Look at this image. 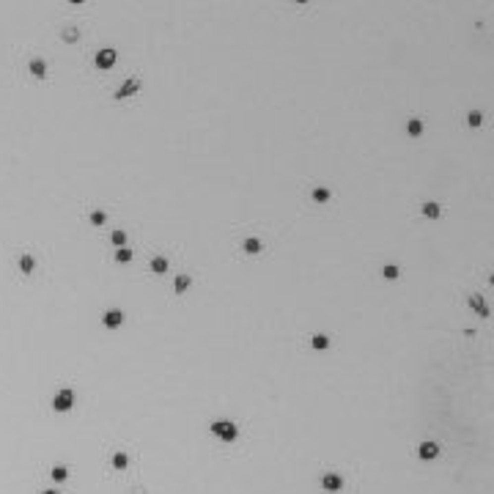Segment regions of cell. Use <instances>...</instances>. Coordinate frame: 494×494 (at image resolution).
<instances>
[{"mask_svg": "<svg viewBox=\"0 0 494 494\" xmlns=\"http://www.w3.org/2000/svg\"><path fill=\"white\" fill-rule=\"evenodd\" d=\"M212 434H217L222 442H233L239 429H236V423H231V420H215L212 423Z\"/></svg>", "mask_w": 494, "mask_h": 494, "instance_id": "obj_1", "label": "cell"}, {"mask_svg": "<svg viewBox=\"0 0 494 494\" xmlns=\"http://www.w3.org/2000/svg\"><path fill=\"white\" fill-rule=\"evenodd\" d=\"M74 406V390H60L53 398V409L55 412H69Z\"/></svg>", "mask_w": 494, "mask_h": 494, "instance_id": "obj_2", "label": "cell"}, {"mask_svg": "<svg viewBox=\"0 0 494 494\" xmlns=\"http://www.w3.org/2000/svg\"><path fill=\"white\" fill-rule=\"evenodd\" d=\"M137 91H140V80H137V77H129V80H126V83L121 85L118 91H115L113 96H115V99H126V96H135Z\"/></svg>", "mask_w": 494, "mask_h": 494, "instance_id": "obj_3", "label": "cell"}, {"mask_svg": "<svg viewBox=\"0 0 494 494\" xmlns=\"http://www.w3.org/2000/svg\"><path fill=\"white\" fill-rule=\"evenodd\" d=\"M322 486H324V492H340V489H343V478H340L338 472H327V475L322 478Z\"/></svg>", "mask_w": 494, "mask_h": 494, "instance_id": "obj_4", "label": "cell"}, {"mask_svg": "<svg viewBox=\"0 0 494 494\" xmlns=\"http://www.w3.org/2000/svg\"><path fill=\"white\" fill-rule=\"evenodd\" d=\"M115 58H118V55H115V50H99V55H96V66H99V69H113V63H115Z\"/></svg>", "mask_w": 494, "mask_h": 494, "instance_id": "obj_5", "label": "cell"}, {"mask_svg": "<svg viewBox=\"0 0 494 494\" xmlns=\"http://www.w3.org/2000/svg\"><path fill=\"white\" fill-rule=\"evenodd\" d=\"M417 456H420L423 461H431V458L439 456V445H437V442H423V445L417 447Z\"/></svg>", "mask_w": 494, "mask_h": 494, "instance_id": "obj_6", "label": "cell"}, {"mask_svg": "<svg viewBox=\"0 0 494 494\" xmlns=\"http://www.w3.org/2000/svg\"><path fill=\"white\" fill-rule=\"evenodd\" d=\"M102 324H105L108 329H118L121 324H124V313H121V310H108L105 319H102Z\"/></svg>", "mask_w": 494, "mask_h": 494, "instance_id": "obj_7", "label": "cell"}, {"mask_svg": "<svg viewBox=\"0 0 494 494\" xmlns=\"http://www.w3.org/2000/svg\"><path fill=\"white\" fill-rule=\"evenodd\" d=\"M470 308L475 310L481 319H489V308H486V302H483L481 294H472V297H470Z\"/></svg>", "mask_w": 494, "mask_h": 494, "instance_id": "obj_8", "label": "cell"}, {"mask_svg": "<svg viewBox=\"0 0 494 494\" xmlns=\"http://www.w3.org/2000/svg\"><path fill=\"white\" fill-rule=\"evenodd\" d=\"M30 74L33 77H47V63L42 58H33L30 60Z\"/></svg>", "mask_w": 494, "mask_h": 494, "instance_id": "obj_9", "label": "cell"}, {"mask_svg": "<svg viewBox=\"0 0 494 494\" xmlns=\"http://www.w3.org/2000/svg\"><path fill=\"white\" fill-rule=\"evenodd\" d=\"M151 272H154V274H165L167 272V258L165 256H154V258H151Z\"/></svg>", "mask_w": 494, "mask_h": 494, "instance_id": "obj_10", "label": "cell"}, {"mask_svg": "<svg viewBox=\"0 0 494 494\" xmlns=\"http://www.w3.org/2000/svg\"><path fill=\"white\" fill-rule=\"evenodd\" d=\"M423 215L429 217V220H437L439 217V203H434V201H426L423 203V209H420Z\"/></svg>", "mask_w": 494, "mask_h": 494, "instance_id": "obj_11", "label": "cell"}, {"mask_svg": "<svg viewBox=\"0 0 494 494\" xmlns=\"http://www.w3.org/2000/svg\"><path fill=\"white\" fill-rule=\"evenodd\" d=\"M406 132H409L412 137H420L423 135V121L420 118H409L406 121Z\"/></svg>", "mask_w": 494, "mask_h": 494, "instance_id": "obj_12", "label": "cell"}, {"mask_svg": "<svg viewBox=\"0 0 494 494\" xmlns=\"http://www.w3.org/2000/svg\"><path fill=\"white\" fill-rule=\"evenodd\" d=\"M19 269H22L25 274H30L33 269H36V258L33 256H19Z\"/></svg>", "mask_w": 494, "mask_h": 494, "instance_id": "obj_13", "label": "cell"}, {"mask_svg": "<svg viewBox=\"0 0 494 494\" xmlns=\"http://www.w3.org/2000/svg\"><path fill=\"white\" fill-rule=\"evenodd\" d=\"M244 253H250V256H256L258 250H261V239H256V236H250V239H244Z\"/></svg>", "mask_w": 494, "mask_h": 494, "instance_id": "obj_14", "label": "cell"}, {"mask_svg": "<svg viewBox=\"0 0 494 494\" xmlns=\"http://www.w3.org/2000/svg\"><path fill=\"white\" fill-rule=\"evenodd\" d=\"M310 346H313L316 351H324L329 346V338L327 335H313V338H310Z\"/></svg>", "mask_w": 494, "mask_h": 494, "instance_id": "obj_15", "label": "cell"}, {"mask_svg": "<svg viewBox=\"0 0 494 494\" xmlns=\"http://www.w3.org/2000/svg\"><path fill=\"white\" fill-rule=\"evenodd\" d=\"M187 288H190V277H187V274H179V277H176V283H173V291L184 294Z\"/></svg>", "mask_w": 494, "mask_h": 494, "instance_id": "obj_16", "label": "cell"}, {"mask_svg": "<svg viewBox=\"0 0 494 494\" xmlns=\"http://www.w3.org/2000/svg\"><path fill=\"white\" fill-rule=\"evenodd\" d=\"M53 478H55V481H58V483L69 481V470H66L63 464H55V467H53Z\"/></svg>", "mask_w": 494, "mask_h": 494, "instance_id": "obj_17", "label": "cell"}, {"mask_svg": "<svg viewBox=\"0 0 494 494\" xmlns=\"http://www.w3.org/2000/svg\"><path fill=\"white\" fill-rule=\"evenodd\" d=\"M313 201H316V203L329 201V190H327V187H316V190H313Z\"/></svg>", "mask_w": 494, "mask_h": 494, "instance_id": "obj_18", "label": "cell"}, {"mask_svg": "<svg viewBox=\"0 0 494 494\" xmlns=\"http://www.w3.org/2000/svg\"><path fill=\"white\" fill-rule=\"evenodd\" d=\"M467 124H470L472 129H475V126H481L483 124V113H481V110H472V113L467 115Z\"/></svg>", "mask_w": 494, "mask_h": 494, "instance_id": "obj_19", "label": "cell"}, {"mask_svg": "<svg viewBox=\"0 0 494 494\" xmlns=\"http://www.w3.org/2000/svg\"><path fill=\"white\" fill-rule=\"evenodd\" d=\"M115 261H118V264L132 261V250H129V247H118V250H115Z\"/></svg>", "mask_w": 494, "mask_h": 494, "instance_id": "obj_20", "label": "cell"}, {"mask_svg": "<svg viewBox=\"0 0 494 494\" xmlns=\"http://www.w3.org/2000/svg\"><path fill=\"white\" fill-rule=\"evenodd\" d=\"M126 464H129V458H126V453H115V456H113V467H115V470H124Z\"/></svg>", "mask_w": 494, "mask_h": 494, "instance_id": "obj_21", "label": "cell"}, {"mask_svg": "<svg viewBox=\"0 0 494 494\" xmlns=\"http://www.w3.org/2000/svg\"><path fill=\"white\" fill-rule=\"evenodd\" d=\"M382 274H384L387 280H395V277L401 274V269H398V267H393V264H387V267L382 269Z\"/></svg>", "mask_w": 494, "mask_h": 494, "instance_id": "obj_22", "label": "cell"}, {"mask_svg": "<svg viewBox=\"0 0 494 494\" xmlns=\"http://www.w3.org/2000/svg\"><path fill=\"white\" fill-rule=\"evenodd\" d=\"M110 239H113L115 247H124V244H126V233L124 231H113V236H110Z\"/></svg>", "mask_w": 494, "mask_h": 494, "instance_id": "obj_23", "label": "cell"}, {"mask_svg": "<svg viewBox=\"0 0 494 494\" xmlns=\"http://www.w3.org/2000/svg\"><path fill=\"white\" fill-rule=\"evenodd\" d=\"M105 220H108L105 212H91V222H94V225H105Z\"/></svg>", "mask_w": 494, "mask_h": 494, "instance_id": "obj_24", "label": "cell"}, {"mask_svg": "<svg viewBox=\"0 0 494 494\" xmlns=\"http://www.w3.org/2000/svg\"><path fill=\"white\" fill-rule=\"evenodd\" d=\"M77 36H80V33H77V30H74V28L63 30V39H66V42H77Z\"/></svg>", "mask_w": 494, "mask_h": 494, "instance_id": "obj_25", "label": "cell"}, {"mask_svg": "<svg viewBox=\"0 0 494 494\" xmlns=\"http://www.w3.org/2000/svg\"><path fill=\"white\" fill-rule=\"evenodd\" d=\"M42 494H60V492H53V489H47V492H42Z\"/></svg>", "mask_w": 494, "mask_h": 494, "instance_id": "obj_26", "label": "cell"}]
</instances>
